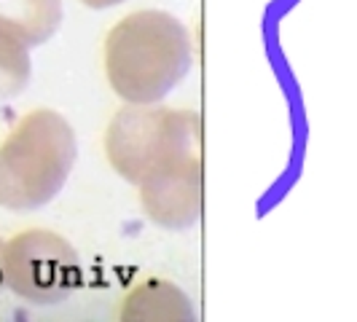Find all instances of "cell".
<instances>
[{
  "mask_svg": "<svg viewBox=\"0 0 357 322\" xmlns=\"http://www.w3.org/2000/svg\"><path fill=\"white\" fill-rule=\"evenodd\" d=\"M81 282V261L73 245L54 231L30 229L6 242L3 285L38 306L59 304Z\"/></svg>",
  "mask_w": 357,
  "mask_h": 322,
  "instance_id": "cell-4",
  "label": "cell"
},
{
  "mask_svg": "<svg viewBox=\"0 0 357 322\" xmlns=\"http://www.w3.org/2000/svg\"><path fill=\"white\" fill-rule=\"evenodd\" d=\"M78 159L65 116L40 107L27 113L0 145V207L33 213L65 188Z\"/></svg>",
  "mask_w": 357,
  "mask_h": 322,
  "instance_id": "cell-2",
  "label": "cell"
},
{
  "mask_svg": "<svg viewBox=\"0 0 357 322\" xmlns=\"http://www.w3.org/2000/svg\"><path fill=\"white\" fill-rule=\"evenodd\" d=\"M30 72L33 62L27 46L0 30V102L22 94L30 84Z\"/></svg>",
  "mask_w": 357,
  "mask_h": 322,
  "instance_id": "cell-8",
  "label": "cell"
},
{
  "mask_svg": "<svg viewBox=\"0 0 357 322\" xmlns=\"http://www.w3.org/2000/svg\"><path fill=\"white\" fill-rule=\"evenodd\" d=\"M194 43L185 24L167 11H135L105 38L110 89L129 105H156L191 72Z\"/></svg>",
  "mask_w": 357,
  "mask_h": 322,
  "instance_id": "cell-1",
  "label": "cell"
},
{
  "mask_svg": "<svg viewBox=\"0 0 357 322\" xmlns=\"http://www.w3.org/2000/svg\"><path fill=\"white\" fill-rule=\"evenodd\" d=\"M62 24V0H0V30L27 49L56 36Z\"/></svg>",
  "mask_w": 357,
  "mask_h": 322,
  "instance_id": "cell-6",
  "label": "cell"
},
{
  "mask_svg": "<svg viewBox=\"0 0 357 322\" xmlns=\"http://www.w3.org/2000/svg\"><path fill=\"white\" fill-rule=\"evenodd\" d=\"M202 151V121L194 110L156 105L121 107L105 132V156L116 175L137 185L148 169L175 153Z\"/></svg>",
  "mask_w": 357,
  "mask_h": 322,
  "instance_id": "cell-3",
  "label": "cell"
},
{
  "mask_svg": "<svg viewBox=\"0 0 357 322\" xmlns=\"http://www.w3.org/2000/svg\"><path fill=\"white\" fill-rule=\"evenodd\" d=\"M81 3L89 8H113V6H121L124 0H81Z\"/></svg>",
  "mask_w": 357,
  "mask_h": 322,
  "instance_id": "cell-9",
  "label": "cell"
},
{
  "mask_svg": "<svg viewBox=\"0 0 357 322\" xmlns=\"http://www.w3.org/2000/svg\"><path fill=\"white\" fill-rule=\"evenodd\" d=\"M3 252H6V242L0 239V285H3Z\"/></svg>",
  "mask_w": 357,
  "mask_h": 322,
  "instance_id": "cell-10",
  "label": "cell"
},
{
  "mask_svg": "<svg viewBox=\"0 0 357 322\" xmlns=\"http://www.w3.org/2000/svg\"><path fill=\"white\" fill-rule=\"evenodd\" d=\"M121 320L132 322H172V320H194V306L185 298V293L172 282L148 279L137 285L121 304Z\"/></svg>",
  "mask_w": 357,
  "mask_h": 322,
  "instance_id": "cell-7",
  "label": "cell"
},
{
  "mask_svg": "<svg viewBox=\"0 0 357 322\" xmlns=\"http://www.w3.org/2000/svg\"><path fill=\"white\" fill-rule=\"evenodd\" d=\"M143 213L167 231L194 229L202 217V156L199 153H175L148 169L140 183Z\"/></svg>",
  "mask_w": 357,
  "mask_h": 322,
  "instance_id": "cell-5",
  "label": "cell"
}]
</instances>
